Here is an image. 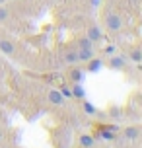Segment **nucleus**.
Listing matches in <instances>:
<instances>
[{
  "mask_svg": "<svg viewBox=\"0 0 142 148\" xmlns=\"http://www.w3.org/2000/svg\"><path fill=\"white\" fill-rule=\"evenodd\" d=\"M105 27L109 31H119L123 27V20L117 14H107L105 16Z\"/></svg>",
  "mask_w": 142,
  "mask_h": 148,
  "instance_id": "obj_1",
  "label": "nucleus"
},
{
  "mask_svg": "<svg viewBox=\"0 0 142 148\" xmlns=\"http://www.w3.org/2000/svg\"><path fill=\"white\" fill-rule=\"evenodd\" d=\"M86 37H88L90 41H94V43H96V41H101V39H103V31H101V27H99V25H90V27H88Z\"/></svg>",
  "mask_w": 142,
  "mask_h": 148,
  "instance_id": "obj_2",
  "label": "nucleus"
},
{
  "mask_svg": "<svg viewBox=\"0 0 142 148\" xmlns=\"http://www.w3.org/2000/svg\"><path fill=\"white\" fill-rule=\"evenodd\" d=\"M0 51L8 55V57H14L16 55V45L10 41V39H0Z\"/></svg>",
  "mask_w": 142,
  "mask_h": 148,
  "instance_id": "obj_3",
  "label": "nucleus"
},
{
  "mask_svg": "<svg viewBox=\"0 0 142 148\" xmlns=\"http://www.w3.org/2000/svg\"><path fill=\"white\" fill-rule=\"evenodd\" d=\"M47 97H49V101H51L53 105H62L64 103V97H62V94H60L59 90H49Z\"/></svg>",
  "mask_w": 142,
  "mask_h": 148,
  "instance_id": "obj_4",
  "label": "nucleus"
},
{
  "mask_svg": "<svg viewBox=\"0 0 142 148\" xmlns=\"http://www.w3.org/2000/svg\"><path fill=\"white\" fill-rule=\"evenodd\" d=\"M125 66H127V62H125L123 57H115V55H111V59H109V68H113V70H123Z\"/></svg>",
  "mask_w": 142,
  "mask_h": 148,
  "instance_id": "obj_5",
  "label": "nucleus"
},
{
  "mask_svg": "<svg viewBox=\"0 0 142 148\" xmlns=\"http://www.w3.org/2000/svg\"><path fill=\"white\" fill-rule=\"evenodd\" d=\"M76 55H78L80 62H88L91 57H96V51L94 49H80V51H76Z\"/></svg>",
  "mask_w": 142,
  "mask_h": 148,
  "instance_id": "obj_6",
  "label": "nucleus"
},
{
  "mask_svg": "<svg viewBox=\"0 0 142 148\" xmlns=\"http://www.w3.org/2000/svg\"><path fill=\"white\" fill-rule=\"evenodd\" d=\"M101 66H103V60H101V59L91 57V59L88 60V72H99V70H101Z\"/></svg>",
  "mask_w": 142,
  "mask_h": 148,
  "instance_id": "obj_7",
  "label": "nucleus"
},
{
  "mask_svg": "<svg viewBox=\"0 0 142 148\" xmlns=\"http://www.w3.org/2000/svg\"><path fill=\"white\" fill-rule=\"evenodd\" d=\"M70 90H72V97H78V99H84V97H86V92H84V88L80 86V82H72Z\"/></svg>",
  "mask_w": 142,
  "mask_h": 148,
  "instance_id": "obj_8",
  "label": "nucleus"
},
{
  "mask_svg": "<svg viewBox=\"0 0 142 148\" xmlns=\"http://www.w3.org/2000/svg\"><path fill=\"white\" fill-rule=\"evenodd\" d=\"M123 134H125V138H138L140 127H125L123 129Z\"/></svg>",
  "mask_w": 142,
  "mask_h": 148,
  "instance_id": "obj_9",
  "label": "nucleus"
},
{
  "mask_svg": "<svg viewBox=\"0 0 142 148\" xmlns=\"http://www.w3.org/2000/svg\"><path fill=\"white\" fill-rule=\"evenodd\" d=\"M80 146H84V148H94V146H96L94 136H90V134H80Z\"/></svg>",
  "mask_w": 142,
  "mask_h": 148,
  "instance_id": "obj_10",
  "label": "nucleus"
},
{
  "mask_svg": "<svg viewBox=\"0 0 142 148\" xmlns=\"http://www.w3.org/2000/svg\"><path fill=\"white\" fill-rule=\"evenodd\" d=\"M70 80L72 82H82L84 80V72L80 68H70Z\"/></svg>",
  "mask_w": 142,
  "mask_h": 148,
  "instance_id": "obj_11",
  "label": "nucleus"
},
{
  "mask_svg": "<svg viewBox=\"0 0 142 148\" xmlns=\"http://www.w3.org/2000/svg\"><path fill=\"white\" fill-rule=\"evenodd\" d=\"M62 59L66 60V62H70V64H76L78 62V55H76V51H66L62 55Z\"/></svg>",
  "mask_w": 142,
  "mask_h": 148,
  "instance_id": "obj_12",
  "label": "nucleus"
},
{
  "mask_svg": "<svg viewBox=\"0 0 142 148\" xmlns=\"http://www.w3.org/2000/svg\"><path fill=\"white\" fill-rule=\"evenodd\" d=\"M78 47H80V49H94V41H90L88 37H82V39L78 41Z\"/></svg>",
  "mask_w": 142,
  "mask_h": 148,
  "instance_id": "obj_13",
  "label": "nucleus"
},
{
  "mask_svg": "<svg viewBox=\"0 0 142 148\" xmlns=\"http://www.w3.org/2000/svg\"><path fill=\"white\" fill-rule=\"evenodd\" d=\"M82 105H84V111H86L88 115H96V113H97V109H96V107H94V105L90 103V101L82 99Z\"/></svg>",
  "mask_w": 142,
  "mask_h": 148,
  "instance_id": "obj_14",
  "label": "nucleus"
},
{
  "mask_svg": "<svg viewBox=\"0 0 142 148\" xmlns=\"http://www.w3.org/2000/svg\"><path fill=\"white\" fill-rule=\"evenodd\" d=\"M130 59L134 60L136 64H140V62H142V53H140V49H132V51H130Z\"/></svg>",
  "mask_w": 142,
  "mask_h": 148,
  "instance_id": "obj_15",
  "label": "nucleus"
},
{
  "mask_svg": "<svg viewBox=\"0 0 142 148\" xmlns=\"http://www.w3.org/2000/svg\"><path fill=\"white\" fill-rule=\"evenodd\" d=\"M8 18H10V12H8V8H6V6H0V23L6 22Z\"/></svg>",
  "mask_w": 142,
  "mask_h": 148,
  "instance_id": "obj_16",
  "label": "nucleus"
},
{
  "mask_svg": "<svg viewBox=\"0 0 142 148\" xmlns=\"http://www.w3.org/2000/svg\"><path fill=\"white\" fill-rule=\"evenodd\" d=\"M59 92L62 94V97H68V99H72V90L68 88V86H62V88H60Z\"/></svg>",
  "mask_w": 142,
  "mask_h": 148,
  "instance_id": "obj_17",
  "label": "nucleus"
},
{
  "mask_svg": "<svg viewBox=\"0 0 142 148\" xmlns=\"http://www.w3.org/2000/svg\"><path fill=\"white\" fill-rule=\"evenodd\" d=\"M105 53L111 57V55H115V53H117V47H115V45H107V47H105Z\"/></svg>",
  "mask_w": 142,
  "mask_h": 148,
  "instance_id": "obj_18",
  "label": "nucleus"
},
{
  "mask_svg": "<svg viewBox=\"0 0 142 148\" xmlns=\"http://www.w3.org/2000/svg\"><path fill=\"white\" fill-rule=\"evenodd\" d=\"M2 138H4V131L0 129V140H2Z\"/></svg>",
  "mask_w": 142,
  "mask_h": 148,
  "instance_id": "obj_19",
  "label": "nucleus"
},
{
  "mask_svg": "<svg viewBox=\"0 0 142 148\" xmlns=\"http://www.w3.org/2000/svg\"><path fill=\"white\" fill-rule=\"evenodd\" d=\"M49 2H59V0H49Z\"/></svg>",
  "mask_w": 142,
  "mask_h": 148,
  "instance_id": "obj_20",
  "label": "nucleus"
}]
</instances>
